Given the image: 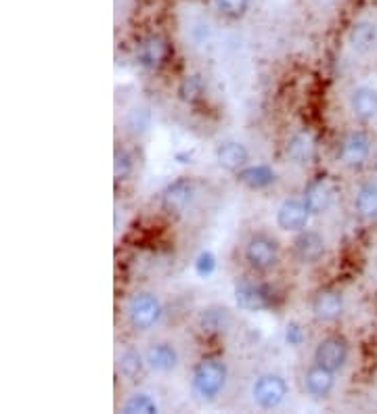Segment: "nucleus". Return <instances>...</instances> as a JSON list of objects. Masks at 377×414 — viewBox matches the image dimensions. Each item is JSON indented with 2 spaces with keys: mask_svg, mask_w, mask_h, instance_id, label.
<instances>
[{
  "mask_svg": "<svg viewBox=\"0 0 377 414\" xmlns=\"http://www.w3.org/2000/svg\"><path fill=\"white\" fill-rule=\"evenodd\" d=\"M229 381V366L220 356L201 358L191 372V393L201 404L216 401Z\"/></svg>",
  "mask_w": 377,
  "mask_h": 414,
  "instance_id": "f257e3e1",
  "label": "nucleus"
},
{
  "mask_svg": "<svg viewBox=\"0 0 377 414\" xmlns=\"http://www.w3.org/2000/svg\"><path fill=\"white\" fill-rule=\"evenodd\" d=\"M126 320L128 324L139 331V333H147L151 328H155L164 316V305L162 299L151 293V291H137L128 297L126 301Z\"/></svg>",
  "mask_w": 377,
  "mask_h": 414,
  "instance_id": "f03ea898",
  "label": "nucleus"
},
{
  "mask_svg": "<svg viewBox=\"0 0 377 414\" xmlns=\"http://www.w3.org/2000/svg\"><path fill=\"white\" fill-rule=\"evenodd\" d=\"M243 260L258 274L272 272L281 262V245L268 232H254L243 245Z\"/></svg>",
  "mask_w": 377,
  "mask_h": 414,
  "instance_id": "7ed1b4c3",
  "label": "nucleus"
},
{
  "mask_svg": "<svg viewBox=\"0 0 377 414\" xmlns=\"http://www.w3.org/2000/svg\"><path fill=\"white\" fill-rule=\"evenodd\" d=\"M233 297L239 310L256 314V312H264L270 310L275 305L277 293L270 285L256 280V278H241L235 282L233 287Z\"/></svg>",
  "mask_w": 377,
  "mask_h": 414,
  "instance_id": "20e7f679",
  "label": "nucleus"
},
{
  "mask_svg": "<svg viewBox=\"0 0 377 414\" xmlns=\"http://www.w3.org/2000/svg\"><path fill=\"white\" fill-rule=\"evenodd\" d=\"M289 393L287 381L279 372H264L252 383V399L260 410H277Z\"/></svg>",
  "mask_w": 377,
  "mask_h": 414,
  "instance_id": "39448f33",
  "label": "nucleus"
},
{
  "mask_svg": "<svg viewBox=\"0 0 377 414\" xmlns=\"http://www.w3.org/2000/svg\"><path fill=\"white\" fill-rule=\"evenodd\" d=\"M373 141L364 130H350L346 132L337 147H335V159L346 168H360L371 157Z\"/></svg>",
  "mask_w": 377,
  "mask_h": 414,
  "instance_id": "423d86ee",
  "label": "nucleus"
},
{
  "mask_svg": "<svg viewBox=\"0 0 377 414\" xmlns=\"http://www.w3.org/2000/svg\"><path fill=\"white\" fill-rule=\"evenodd\" d=\"M195 197H197L195 180L189 176H180V178L172 180L170 184H166V189L160 193V207L166 214L178 216L193 205Z\"/></svg>",
  "mask_w": 377,
  "mask_h": 414,
  "instance_id": "0eeeda50",
  "label": "nucleus"
},
{
  "mask_svg": "<svg viewBox=\"0 0 377 414\" xmlns=\"http://www.w3.org/2000/svg\"><path fill=\"white\" fill-rule=\"evenodd\" d=\"M312 360H314V364H318L327 370L339 372L346 368V364L350 360V343L341 335H327L316 343Z\"/></svg>",
  "mask_w": 377,
  "mask_h": 414,
  "instance_id": "6e6552de",
  "label": "nucleus"
},
{
  "mask_svg": "<svg viewBox=\"0 0 377 414\" xmlns=\"http://www.w3.org/2000/svg\"><path fill=\"white\" fill-rule=\"evenodd\" d=\"M302 199L312 216H323L333 207L337 199V184L329 176H314L312 180L306 182L302 191Z\"/></svg>",
  "mask_w": 377,
  "mask_h": 414,
  "instance_id": "1a4fd4ad",
  "label": "nucleus"
},
{
  "mask_svg": "<svg viewBox=\"0 0 377 414\" xmlns=\"http://www.w3.org/2000/svg\"><path fill=\"white\" fill-rule=\"evenodd\" d=\"M310 209L304 203L302 197H287L279 203L277 214H275V222L283 232H300L304 228H308L310 224Z\"/></svg>",
  "mask_w": 377,
  "mask_h": 414,
  "instance_id": "9d476101",
  "label": "nucleus"
},
{
  "mask_svg": "<svg viewBox=\"0 0 377 414\" xmlns=\"http://www.w3.org/2000/svg\"><path fill=\"white\" fill-rule=\"evenodd\" d=\"M291 251L295 255V260L304 266H314L318 264L325 253H327V243L325 237L316 230L304 228L300 232H295L293 243H291Z\"/></svg>",
  "mask_w": 377,
  "mask_h": 414,
  "instance_id": "9b49d317",
  "label": "nucleus"
},
{
  "mask_svg": "<svg viewBox=\"0 0 377 414\" xmlns=\"http://www.w3.org/2000/svg\"><path fill=\"white\" fill-rule=\"evenodd\" d=\"M344 308H346L344 293L339 289H333V287L318 289L310 299V312H312L314 320H318V322L339 320L341 314H344Z\"/></svg>",
  "mask_w": 377,
  "mask_h": 414,
  "instance_id": "f8f14e48",
  "label": "nucleus"
},
{
  "mask_svg": "<svg viewBox=\"0 0 377 414\" xmlns=\"http://www.w3.org/2000/svg\"><path fill=\"white\" fill-rule=\"evenodd\" d=\"M168 57H170V45L162 36L153 34L137 45L134 59L147 72H157L160 67H164L168 63Z\"/></svg>",
  "mask_w": 377,
  "mask_h": 414,
  "instance_id": "ddd939ff",
  "label": "nucleus"
},
{
  "mask_svg": "<svg viewBox=\"0 0 377 414\" xmlns=\"http://www.w3.org/2000/svg\"><path fill=\"white\" fill-rule=\"evenodd\" d=\"M145 362L147 368L160 374L174 372L180 364V351L170 341H155L145 349Z\"/></svg>",
  "mask_w": 377,
  "mask_h": 414,
  "instance_id": "4468645a",
  "label": "nucleus"
},
{
  "mask_svg": "<svg viewBox=\"0 0 377 414\" xmlns=\"http://www.w3.org/2000/svg\"><path fill=\"white\" fill-rule=\"evenodd\" d=\"M335 374L337 372L327 370V368L312 362V366H308L304 376H302V385H304L306 395L312 397V399H327L335 389Z\"/></svg>",
  "mask_w": 377,
  "mask_h": 414,
  "instance_id": "2eb2a0df",
  "label": "nucleus"
},
{
  "mask_svg": "<svg viewBox=\"0 0 377 414\" xmlns=\"http://www.w3.org/2000/svg\"><path fill=\"white\" fill-rule=\"evenodd\" d=\"M235 176H237V182L249 191H266L275 186L279 180L277 170L268 164H247Z\"/></svg>",
  "mask_w": 377,
  "mask_h": 414,
  "instance_id": "dca6fc26",
  "label": "nucleus"
},
{
  "mask_svg": "<svg viewBox=\"0 0 377 414\" xmlns=\"http://www.w3.org/2000/svg\"><path fill=\"white\" fill-rule=\"evenodd\" d=\"M197 326L208 337H220L231 331L233 314L224 305H206L197 316Z\"/></svg>",
  "mask_w": 377,
  "mask_h": 414,
  "instance_id": "f3484780",
  "label": "nucleus"
},
{
  "mask_svg": "<svg viewBox=\"0 0 377 414\" xmlns=\"http://www.w3.org/2000/svg\"><path fill=\"white\" fill-rule=\"evenodd\" d=\"M214 159H216L218 168H222L224 172L237 174L241 168H245L249 164V151L239 141H222L214 151Z\"/></svg>",
  "mask_w": 377,
  "mask_h": 414,
  "instance_id": "a211bd4d",
  "label": "nucleus"
},
{
  "mask_svg": "<svg viewBox=\"0 0 377 414\" xmlns=\"http://www.w3.org/2000/svg\"><path fill=\"white\" fill-rule=\"evenodd\" d=\"M350 111L360 122H371L377 118V88L373 86H356L348 99Z\"/></svg>",
  "mask_w": 377,
  "mask_h": 414,
  "instance_id": "6ab92c4d",
  "label": "nucleus"
},
{
  "mask_svg": "<svg viewBox=\"0 0 377 414\" xmlns=\"http://www.w3.org/2000/svg\"><path fill=\"white\" fill-rule=\"evenodd\" d=\"M346 40H348V47L356 55H369L377 47V26L373 22L360 19V22L352 24Z\"/></svg>",
  "mask_w": 377,
  "mask_h": 414,
  "instance_id": "aec40b11",
  "label": "nucleus"
},
{
  "mask_svg": "<svg viewBox=\"0 0 377 414\" xmlns=\"http://www.w3.org/2000/svg\"><path fill=\"white\" fill-rule=\"evenodd\" d=\"M314 151H316V145L308 132H295L287 138L285 155L295 166H308L314 157Z\"/></svg>",
  "mask_w": 377,
  "mask_h": 414,
  "instance_id": "412c9836",
  "label": "nucleus"
},
{
  "mask_svg": "<svg viewBox=\"0 0 377 414\" xmlns=\"http://www.w3.org/2000/svg\"><path fill=\"white\" fill-rule=\"evenodd\" d=\"M354 212L362 220H377V182H362L354 193Z\"/></svg>",
  "mask_w": 377,
  "mask_h": 414,
  "instance_id": "4be33fe9",
  "label": "nucleus"
},
{
  "mask_svg": "<svg viewBox=\"0 0 377 414\" xmlns=\"http://www.w3.org/2000/svg\"><path fill=\"white\" fill-rule=\"evenodd\" d=\"M151 126H153V113L145 105H134L124 113V130L134 138L145 136L151 130Z\"/></svg>",
  "mask_w": 377,
  "mask_h": 414,
  "instance_id": "5701e85b",
  "label": "nucleus"
},
{
  "mask_svg": "<svg viewBox=\"0 0 377 414\" xmlns=\"http://www.w3.org/2000/svg\"><path fill=\"white\" fill-rule=\"evenodd\" d=\"M147 368V362H145V353H141L137 347H124L118 356V370L124 379L128 381H134L139 379V374Z\"/></svg>",
  "mask_w": 377,
  "mask_h": 414,
  "instance_id": "b1692460",
  "label": "nucleus"
},
{
  "mask_svg": "<svg viewBox=\"0 0 377 414\" xmlns=\"http://www.w3.org/2000/svg\"><path fill=\"white\" fill-rule=\"evenodd\" d=\"M122 412H126V414H157L160 404L149 393L137 391L122 404Z\"/></svg>",
  "mask_w": 377,
  "mask_h": 414,
  "instance_id": "393cba45",
  "label": "nucleus"
},
{
  "mask_svg": "<svg viewBox=\"0 0 377 414\" xmlns=\"http://www.w3.org/2000/svg\"><path fill=\"white\" fill-rule=\"evenodd\" d=\"M206 95V84L199 76L191 74V76H185L178 84V99L185 101V103H195L199 101L201 97Z\"/></svg>",
  "mask_w": 377,
  "mask_h": 414,
  "instance_id": "a878e982",
  "label": "nucleus"
},
{
  "mask_svg": "<svg viewBox=\"0 0 377 414\" xmlns=\"http://www.w3.org/2000/svg\"><path fill=\"white\" fill-rule=\"evenodd\" d=\"M134 172V157L128 149L116 147L114 149V176L116 180H128Z\"/></svg>",
  "mask_w": 377,
  "mask_h": 414,
  "instance_id": "bb28decb",
  "label": "nucleus"
},
{
  "mask_svg": "<svg viewBox=\"0 0 377 414\" xmlns=\"http://www.w3.org/2000/svg\"><path fill=\"white\" fill-rule=\"evenodd\" d=\"M216 268H218V257L214 255V251L203 249V251L197 253V257H195V262H193V270H195V274H197L199 278L206 280V278L214 276Z\"/></svg>",
  "mask_w": 377,
  "mask_h": 414,
  "instance_id": "cd10ccee",
  "label": "nucleus"
},
{
  "mask_svg": "<svg viewBox=\"0 0 377 414\" xmlns=\"http://www.w3.org/2000/svg\"><path fill=\"white\" fill-rule=\"evenodd\" d=\"M214 5L220 15H224L229 19H237L247 11L249 0H214Z\"/></svg>",
  "mask_w": 377,
  "mask_h": 414,
  "instance_id": "c85d7f7f",
  "label": "nucleus"
},
{
  "mask_svg": "<svg viewBox=\"0 0 377 414\" xmlns=\"http://www.w3.org/2000/svg\"><path fill=\"white\" fill-rule=\"evenodd\" d=\"M283 339H285V345L289 347H302L306 341V331L298 320H289L283 328Z\"/></svg>",
  "mask_w": 377,
  "mask_h": 414,
  "instance_id": "c756f323",
  "label": "nucleus"
},
{
  "mask_svg": "<svg viewBox=\"0 0 377 414\" xmlns=\"http://www.w3.org/2000/svg\"><path fill=\"white\" fill-rule=\"evenodd\" d=\"M193 155H195L193 149H191V151H176V153H174V161L180 164V166H187V164L193 161Z\"/></svg>",
  "mask_w": 377,
  "mask_h": 414,
  "instance_id": "7c9ffc66",
  "label": "nucleus"
},
{
  "mask_svg": "<svg viewBox=\"0 0 377 414\" xmlns=\"http://www.w3.org/2000/svg\"><path fill=\"white\" fill-rule=\"evenodd\" d=\"M375 172H377V157H375Z\"/></svg>",
  "mask_w": 377,
  "mask_h": 414,
  "instance_id": "2f4dec72",
  "label": "nucleus"
}]
</instances>
